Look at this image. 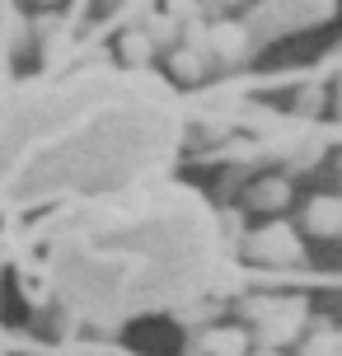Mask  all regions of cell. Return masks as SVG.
I'll return each mask as SVG.
<instances>
[{
    "instance_id": "obj_2",
    "label": "cell",
    "mask_w": 342,
    "mask_h": 356,
    "mask_svg": "<svg viewBox=\"0 0 342 356\" xmlns=\"http://www.w3.org/2000/svg\"><path fill=\"white\" fill-rule=\"evenodd\" d=\"M253 56V33L249 24H239V19H216L211 24V61L234 71V66H244Z\"/></svg>"
},
{
    "instance_id": "obj_13",
    "label": "cell",
    "mask_w": 342,
    "mask_h": 356,
    "mask_svg": "<svg viewBox=\"0 0 342 356\" xmlns=\"http://www.w3.org/2000/svg\"><path fill=\"white\" fill-rule=\"evenodd\" d=\"M0 356H5V338H0Z\"/></svg>"
},
{
    "instance_id": "obj_4",
    "label": "cell",
    "mask_w": 342,
    "mask_h": 356,
    "mask_svg": "<svg viewBox=\"0 0 342 356\" xmlns=\"http://www.w3.org/2000/svg\"><path fill=\"white\" fill-rule=\"evenodd\" d=\"M249 333L244 328H206L193 338V356H249Z\"/></svg>"
},
{
    "instance_id": "obj_14",
    "label": "cell",
    "mask_w": 342,
    "mask_h": 356,
    "mask_svg": "<svg viewBox=\"0 0 342 356\" xmlns=\"http://www.w3.org/2000/svg\"><path fill=\"white\" fill-rule=\"evenodd\" d=\"M42 5H56V0H42Z\"/></svg>"
},
{
    "instance_id": "obj_8",
    "label": "cell",
    "mask_w": 342,
    "mask_h": 356,
    "mask_svg": "<svg viewBox=\"0 0 342 356\" xmlns=\"http://www.w3.org/2000/svg\"><path fill=\"white\" fill-rule=\"evenodd\" d=\"M145 33L155 38L160 52H174V47L183 42V24L169 15V10H155V15H145Z\"/></svg>"
},
{
    "instance_id": "obj_10",
    "label": "cell",
    "mask_w": 342,
    "mask_h": 356,
    "mask_svg": "<svg viewBox=\"0 0 342 356\" xmlns=\"http://www.w3.org/2000/svg\"><path fill=\"white\" fill-rule=\"evenodd\" d=\"M300 356H342L338 328H328V323H309V338L300 342Z\"/></svg>"
},
{
    "instance_id": "obj_9",
    "label": "cell",
    "mask_w": 342,
    "mask_h": 356,
    "mask_svg": "<svg viewBox=\"0 0 342 356\" xmlns=\"http://www.w3.org/2000/svg\"><path fill=\"white\" fill-rule=\"evenodd\" d=\"M117 52H122V61H131V66H145L160 47H155V38L145 33V29H127L122 42H117Z\"/></svg>"
},
{
    "instance_id": "obj_11",
    "label": "cell",
    "mask_w": 342,
    "mask_h": 356,
    "mask_svg": "<svg viewBox=\"0 0 342 356\" xmlns=\"http://www.w3.org/2000/svg\"><path fill=\"white\" fill-rule=\"evenodd\" d=\"M179 24H193V19H206V0H169L164 5Z\"/></svg>"
},
{
    "instance_id": "obj_12",
    "label": "cell",
    "mask_w": 342,
    "mask_h": 356,
    "mask_svg": "<svg viewBox=\"0 0 342 356\" xmlns=\"http://www.w3.org/2000/svg\"><path fill=\"white\" fill-rule=\"evenodd\" d=\"M253 356H282V352H277V347H258Z\"/></svg>"
},
{
    "instance_id": "obj_15",
    "label": "cell",
    "mask_w": 342,
    "mask_h": 356,
    "mask_svg": "<svg viewBox=\"0 0 342 356\" xmlns=\"http://www.w3.org/2000/svg\"><path fill=\"white\" fill-rule=\"evenodd\" d=\"M338 342H342V328H338Z\"/></svg>"
},
{
    "instance_id": "obj_6",
    "label": "cell",
    "mask_w": 342,
    "mask_h": 356,
    "mask_svg": "<svg viewBox=\"0 0 342 356\" xmlns=\"http://www.w3.org/2000/svg\"><path fill=\"white\" fill-rule=\"evenodd\" d=\"M286 202H291V178H282V174H272L249 188V207H258V211H282Z\"/></svg>"
},
{
    "instance_id": "obj_7",
    "label": "cell",
    "mask_w": 342,
    "mask_h": 356,
    "mask_svg": "<svg viewBox=\"0 0 342 356\" xmlns=\"http://www.w3.org/2000/svg\"><path fill=\"white\" fill-rule=\"evenodd\" d=\"M169 71H174V80H188V85H197V80H206L211 75V56H202V52H193V47H174L169 52Z\"/></svg>"
},
{
    "instance_id": "obj_5",
    "label": "cell",
    "mask_w": 342,
    "mask_h": 356,
    "mask_svg": "<svg viewBox=\"0 0 342 356\" xmlns=\"http://www.w3.org/2000/svg\"><path fill=\"white\" fill-rule=\"evenodd\" d=\"M309 234H342V197H314L305 207Z\"/></svg>"
},
{
    "instance_id": "obj_1",
    "label": "cell",
    "mask_w": 342,
    "mask_h": 356,
    "mask_svg": "<svg viewBox=\"0 0 342 356\" xmlns=\"http://www.w3.org/2000/svg\"><path fill=\"white\" fill-rule=\"evenodd\" d=\"M309 328V305L305 300H282V309L272 314V319H263V323H253V342L258 347H291V342L300 338Z\"/></svg>"
},
{
    "instance_id": "obj_3",
    "label": "cell",
    "mask_w": 342,
    "mask_h": 356,
    "mask_svg": "<svg viewBox=\"0 0 342 356\" xmlns=\"http://www.w3.org/2000/svg\"><path fill=\"white\" fill-rule=\"evenodd\" d=\"M249 253L258 258V263H272V267H291V263L305 258V249H300V239H295L291 225H268V230H258L249 239Z\"/></svg>"
}]
</instances>
